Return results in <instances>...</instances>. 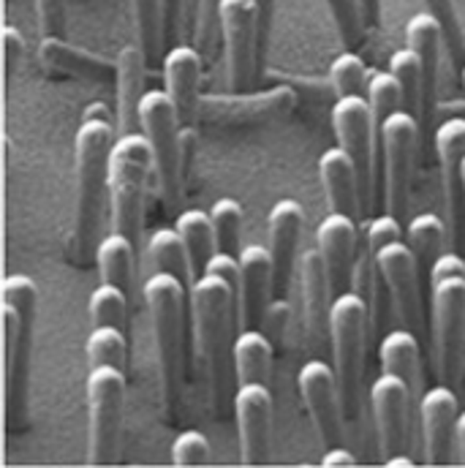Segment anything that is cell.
I'll use <instances>...</instances> for the list:
<instances>
[{
	"label": "cell",
	"instance_id": "obj_1",
	"mask_svg": "<svg viewBox=\"0 0 465 468\" xmlns=\"http://www.w3.org/2000/svg\"><path fill=\"white\" fill-rule=\"evenodd\" d=\"M115 128L104 117H82L74 139V161H77V202H74V234H71V256L74 261H85L93 250L104 194L110 191V153L115 144Z\"/></svg>",
	"mask_w": 465,
	"mask_h": 468
},
{
	"label": "cell",
	"instance_id": "obj_2",
	"mask_svg": "<svg viewBox=\"0 0 465 468\" xmlns=\"http://www.w3.org/2000/svg\"><path fill=\"white\" fill-rule=\"evenodd\" d=\"M38 289L36 281L14 272L3 281V335H5V400L8 422L19 428L27 422V370L36 327Z\"/></svg>",
	"mask_w": 465,
	"mask_h": 468
},
{
	"label": "cell",
	"instance_id": "obj_3",
	"mask_svg": "<svg viewBox=\"0 0 465 468\" xmlns=\"http://www.w3.org/2000/svg\"><path fill=\"white\" fill-rule=\"evenodd\" d=\"M144 305L150 314V330L158 349L161 370V400L166 417H174L180 400V373H183V311L188 289L172 272H150L144 286Z\"/></svg>",
	"mask_w": 465,
	"mask_h": 468
},
{
	"label": "cell",
	"instance_id": "obj_4",
	"mask_svg": "<svg viewBox=\"0 0 465 468\" xmlns=\"http://www.w3.org/2000/svg\"><path fill=\"white\" fill-rule=\"evenodd\" d=\"M153 172V147L144 131L117 133L110 153V216L112 229L128 234L133 242L142 232L144 191Z\"/></svg>",
	"mask_w": 465,
	"mask_h": 468
},
{
	"label": "cell",
	"instance_id": "obj_5",
	"mask_svg": "<svg viewBox=\"0 0 465 468\" xmlns=\"http://www.w3.org/2000/svg\"><path fill=\"white\" fill-rule=\"evenodd\" d=\"M370 330L367 303L356 292H343L333 297L330 311V344L333 365L341 384L343 417L351 425L359 420V392H362V367H365V341Z\"/></svg>",
	"mask_w": 465,
	"mask_h": 468
},
{
	"label": "cell",
	"instance_id": "obj_6",
	"mask_svg": "<svg viewBox=\"0 0 465 468\" xmlns=\"http://www.w3.org/2000/svg\"><path fill=\"white\" fill-rule=\"evenodd\" d=\"M139 128L153 147V172L158 180L166 210L180 205L183 166H185V131L166 90H147L139 104Z\"/></svg>",
	"mask_w": 465,
	"mask_h": 468
},
{
	"label": "cell",
	"instance_id": "obj_7",
	"mask_svg": "<svg viewBox=\"0 0 465 468\" xmlns=\"http://www.w3.org/2000/svg\"><path fill=\"white\" fill-rule=\"evenodd\" d=\"M234 289L229 281L199 272L188 283V308H191V333L194 356L207 381L218 384L221 378V354L229 333V316L234 305Z\"/></svg>",
	"mask_w": 465,
	"mask_h": 468
},
{
	"label": "cell",
	"instance_id": "obj_8",
	"mask_svg": "<svg viewBox=\"0 0 465 468\" xmlns=\"http://www.w3.org/2000/svg\"><path fill=\"white\" fill-rule=\"evenodd\" d=\"M422 122L408 110L386 115L378 125L381 144V175H384V207L392 216H403L411 197L414 155L419 144Z\"/></svg>",
	"mask_w": 465,
	"mask_h": 468
},
{
	"label": "cell",
	"instance_id": "obj_9",
	"mask_svg": "<svg viewBox=\"0 0 465 468\" xmlns=\"http://www.w3.org/2000/svg\"><path fill=\"white\" fill-rule=\"evenodd\" d=\"M125 403V370L115 365H90L88 373V411H90V450L93 466L117 461V441Z\"/></svg>",
	"mask_w": 465,
	"mask_h": 468
},
{
	"label": "cell",
	"instance_id": "obj_10",
	"mask_svg": "<svg viewBox=\"0 0 465 468\" xmlns=\"http://www.w3.org/2000/svg\"><path fill=\"white\" fill-rule=\"evenodd\" d=\"M433 356L444 384L460 378L465 351V275L430 283Z\"/></svg>",
	"mask_w": 465,
	"mask_h": 468
},
{
	"label": "cell",
	"instance_id": "obj_11",
	"mask_svg": "<svg viewBox=\"0 0 465 468\" xmlns=\"http://www.w3.org/2000/svg\"><path fill=\"white\" fill-rule=\"evenodd\" d=\"M333 128L338 144L349 153L356 166L362 205H367L373 191V161H375V142H378V122L367 96L365 93L341 96L333 107Z\"/></svg>",
	"mask_w": 465,
	"mask_h": 468
},
{
	"label": "cell",
	"instance_id": "obj_12",
	"mask_svg": "<svg viewBox=\"0 0 465 468\" xmlns=\"http://www.w3.org/2000/svg\"><path fill=\"white\" fill-rule=\"evenodd\" d=\"M297 387L322 447H338L343 441V400L335 365L324 362L322 356L308 359L297 373Z\"/></svg>",
	"mask_w": 465,
	"mask_h": 468
},
{
	"label": "cell",
	"instance_id": "obj_13",
	"mask_svg": "<svg viewBox=\"0 0 465 468\" xmlns=\"http://www.w3.org/2000/svg\"><path fill=\"white\" fill-rule=\"evenodd\" d=\"M297 104V93L289 85L269 88L261 93H239L229 96H202L196 120L210 125H250V122H269L275 117L289 115Z\"/></svg>",
	"mask_w": 465,
	"mask_h": 468
},
{
	"label": "cell",
	"instance_id": "obj_14",
	"mask_svg": "<svg viewBox=\"0 0 465 468\" xmlns=\"http://www.w3.org/2000/svg\"><path fill=\"white\" fill-rule=\"evenodd\" d=\"M436 155L441 164V180H444V199H447V224L449 239L455 250L465 253V120L449 117L433 131Z\"/></svg>",
	"mask_w": 465,
	"mask_h": 468
},
{
	"label": "cell",
	"instance_id": "obj_15",
	"mask_svg": "<svg viewBox=\"0 0 465 468\" xmlns=\"http://www.w3.org/2000/svg\"><path fill=\"white\" fill-rule=\"evenodd\" d=\"M406 229L400 227V218L392 213L370 218L359 229V250L351 278V292H356L370 311V333L381 324V270H378V250L389 239H400Z\"/></svg>",
	"mask_w": 465,
	"mask_h": 468
},
{
	"label": "cell",
	"instance_id": "obj_16",
	"mask_svg": "<svg viewBox=\"0 0 465 468\" xmlns=\"http://www.w3.org/2000/svg\"><path fill=\"white\" fill-rule=\"evenodd\" d=\"M300 272V303H302V330H305V346L313 356H322L327 349L330 335V278L319 248L302 250L297 261Z\"/></svg>",
	"mask_w": 465,
	"mask_h": 468
},
{
	"label": "cell",
	"instance_id": "obj_17",
	"mask_svg": "<svg viewBox=\"0 0 465 468\" xmlns=\"http://www.w3.org/2000/svg\"><path fill=\"white\" fill-rule=\"evenodd\" d=\"M234 420L239 436V461L261 466L269 458L272 433V395L261 381H242L234 392Z\"/></svg>",
	"mask_w": 465,
	"mask_h": 468
},
{
	"label": "cell",
	"instance_id": "obj_18",
	"mask_svg": "<svg viewBox=\"0 0 465 468\" xmlns=\"http://www.w3.org/2000/svg\"><path fill=\"white\" fill-rule=\"evenodd\" d=\"M218 22L224 33L229 90H245L256 71V11L253 0H221Z\"/></svg>",
	"mask_w": 465,
	"mask_h": 468
},
{
	"label": "cell",
	"instance_id": "obj_19",
	"mask_svg": "<svg viewBox=\"0 0 465 468\" xmlns=\"http://www.w3.org/2000/svg\"><path fill=\"white\" fill-rule=\"evenodd\" d=\"M378 270L384 278V286L389 292V300L395 305V314L400 316L403 327L419 330L422 327V305H419V261L408 242L389 239L378 250Z\"/></svg>",
	"mask_w": 465,
	"mask_h": 468
},
{
	"label": "cell",
	"instance_id": "obj_20",
	"mask_svg": "<svg viewBox=\"0 0 465 468\" xmlns=\"http://www.w3.org/2000/svg\"><path fill=\"white\" fill-rule=\"evenodd\" d=\"M305 224L302 205L297 199H278L269 210L267 229H269V259H272V297L280 303L289 292L294 264L300 261L297 245Z\"/></svg>",
	"mask_w": 465,
	"mask_h": 468
},
{
	"label": "cell",
	"instance_id": "obj_21",
	"mask_svg": "<svg viewBox=\"0 0 465 468\" xmlns=\"http://www.w3.org/2000/svg\"><path fill=\"white\" fill-rule=\"evenodd\" d=\"M411 387L395 373H381L370 384V409L375 420L378 447L384 461L397 455L406 444V417L411 403Z\"/></svg>",
	"mask_w": 465,
	"mask_h": 468
},
{
	"label": "cell",
	"instance_id": "obj_22",
	"mask_svg": "<svg viewBox=\"0 0 465 468\" xmlns=\"http://www.w3.org/2000/svg\"><path fill=\"white\" fill-rule=\"evenodd\" d=\"M425 461L430 466H444L455 461V431H458V395L449 384L430 387L419 400Z\"/></svg>",
	"mask_w": 465,
	"mask_h": 468
},
{
	"label": "cell",
	"instance_id": "obj_23",
	"mask_svg": "<svg viewBox=\"0 0 465 468\" xmlns=\"http://www.w3.org/2000/svg\"><path fill=\"white\" fill-rule=\"evenodd\" d=\"M316 248L322 250L333 294L349 292L359 250V229L354 224V216L341 210L324 216L316 227Z\"/></svg>",
	"mask_w": 465,
	"mask_h": 468
},
{
	"label": "cell",
	"instance_id": "obj_24",
	"mask_svg": "<svg viewBox=\"0 0 465 468\" xmlns=\"http://www.w3.org/2000/svg\"><path fill=\"white\" fill-rule=\"evenodd\" d=\"M272 294V259L269 248L264 245H245L239 250V283H237V311H239V330L256 327Z\"/></svg>",
	"mask_w": 465,
	"mask_h": 468
},
{
	"label": "cell",
	"instance_id": "obj_25",
	"mask_svg": "<svg viewBox=\"0 0 465 468\" xmlns=\"http://www.w3.org/2000/svg\"><path fill=\"white\" fill-rule=\"evenodd\" d=\"M164 82L166 93L177 110L183 131L191 128L199 110V82H202V52L188 44H174L164 55Z\"/></svg>",
	"mask_w": 465,
	"mask_h": 468
},
{
	"label": "cell",
	"instance_id": "obj_26",
	"mask_svg": "<svg viewBox=\"0 0 465 468\" xmlns=\"http://www.w3.org/2000/svg\"><path fill=\"white\" fill-rule=\"evenodd\" d=\"M147 52L139 41L125 44L117 55V131L128 133L139 125V104L144 96Z\"/></svg>",
	"mask_w": 465,
	"mask_h": 468
},
{
	"label": "cell",
	"instance_id": "obj_27",
	"mask_svg": "<svg viewBox=\"0 0 465 468\" xmlns=\"http://www.w3.org/2000/svg\"><path fill=\"white\" fill-rule=\"evenodd\" d=\"M38 55L55 71L85 77V80H99V82H110V80L117 82V63L63 41V36H41Z\"/></svg>",
	"mask_w": 465,
	"mask_h": 468
},
{
	"label": "cell",
	"instance_id": "obj_28",
	"mask_svg": "<svg viewBox=\"0 0 465 468\" xmlns=\"http://www.w3.org/2000/svg\"><path fill=\"white\" fill-rule=\"evenodd\" d=\"M319 177L324 186V197L333 210L356 216L362 207V194H359V175L351 161V155L338 144L327 147L319 158Z\"/></svg>",
	"mask_w": 465,
	"mask_h": 468
},
{
	"label": "cell",
	"instance_id": "obj_29",
	"mask_svg": "<svg viewBox=\"0 0 465 468\" xmlns=\"http://www.w3.org/2000/svg\"><path fill=\"white\" fill-rule=\"evenodd\" d=\"M406 47H411L425 69V88H428V112L433 117L436 107V88H439V63L441 49L447 47L444 27L430 11H419L406 22Z\"/></svg>",
	"mask_w": 465,
	"mask_h": 468
},
{
	"label": "cell",
	"instance_id": "obj_30",
	"mask_svg": "<svg viewBox=\"0 0 465 468\" xmlns=\"http://www.w3.org/2000/svg\"><path fill=\"white\" fill-rule=\"evenodd\" d=\"M232 362L237 381H261L267 384L272 373V344L256 327H242L232 341Z\"/></svg>",
	"mask_w": 465,
	"mask_h": 468
},
{
	"label": "cell",
	"instance_id": "obj_31",
	"mask_svg": "<svg viewBox=\"0 0 465 468\" xmlns=\"http://www.w3.org/2000/svg\"><path fill=\"white\" fill-rule=\"evenodd\" d=\"M389 71L397 77L400 90H403V110H408L422 125L430 122L428 112V88H425V69L419 55L411 47H403L392 52L389 58Z\"/></svg>",
	"mask_w": 465,
	"mask_h": 468
},
{
	"label": "cell",
	"instance_id": "obj_32",
	"mask_svg": "<svg viewBox=\"0 0 465 468\" xmlns=\"http://www.w3.org/2000/svg\"><path fill=\"white\" fill-rule=\"evenodd\" d=\"M133 248H136V242L117 229L99 239L96 264H99L104 283H115L120 289L131 292V286H133Z\"/></svg>",
	"mask_w": 465,
	"mask_h": 468
},
{
	"label": "cell",
	"instance_id": "obj_33",
	"mask_svg": "<svg viewBox=\"0 0 465 468\" xmlns=\"http://www.w3.org/2000/svg\"><path fill=\"white\" fill-rule=\"evenodd\" d=\"M378 356H381V373L400 376L403 381H408V387L414 392L417 373H419V341H417V333L408 330V327L389 330L381 338Z\"/></svg>",
	"mask_w": 465,
	"mask_h": 468
},
{
	"label": "cell",
	"instance_id": "obj_34",
	"mask_svg": "<svg viewBox=\"0 0 465 468\" xmlns=\"http://www.w3.org/2000/svg\"><path fill=\"white\" fill-rule=\"evenodd\" d=\"M147 261L153 264V270L161 272H172L177 275L183 283H191L194 275V264H191V253L185 239L180 237L177 229H155L147 239Z\"/></svg>",
	"mask_w": 465,
	"mask_h": 468
},
{
	"label": "cell",
	"instance_id": "obj_35",
	"mask_svg": "<svg viewBox=\"0 0 465 468\" xmlns=\"http://www.w3.org/2000/svg\"><path fill=\"white\" fill-rule=\"evenodd\" d=\"M449 234V224L444 218H439L436 213H419L408 221L406 227V242L414 250L419 270L433 267V261L439 259V253H444V242Z\"/></svg>",
	"mask_w": 465,
	"mask_h": 468
},
{
	"label": "cell",
	"instance_id": "obj_36",
	"mask_svg": "<svg viewBox=\"0 0 465 468\" xmlns=\"http://www.w3.org/2000/svg\"><path fill=\"white\" fill-rule=\"evenodd\" d=\"M174 229L180 232V237H183L185 245H188L191 264H194V275L202 272L205 264H207V259H210L213 250H216V229H213L210 213L196 210V207H188V210H183V213L177 216Z\"/></svg>",
	"mask_w": 465,
	"mask_h": 468
},
{
	"label": "cell",
	"instance_id": "obj_37",
	"mask_svg": "<svg viewBox=\"0 0 465 468\" xmlns=\"http://www.w3.org/2000/svg\"><path fill=\"white\" fill-rule=\"evenodd\" d=\"M85 354L90 365H115L125 370L128 365V344H125V330L112 324H96L85 341Z\"/></svg>",
	"mask_w": 465,
	"mask_h": 468
},
{
	"label": "cell",
	"instance_id": "obj_38",
	"mask_svg": "<svg viewBox=\"0 0 465 468\" xmlns=\"http://www.w3.org/2000/svg\"><path fill=\"white\" fill-rule=\"evenodd\" d=\"M136 41L147 52V58H155L164 47V11L161 0H128Z\"/></svg>",
	"mask_w": 465,
	"mask_h": 468
},
{
	"label": "cell",
	"instance_id": "obj_39",
	"mask_svg": "<svg viewBox=\"0 0 465 468\" xmlns=\"http://www.w3.org/2000/svg\"><path fill=\"white\" fill-rule=\"evenodd\" d=\"M88 314L93 319V327L96 324H112V327L125 330V324H128V292L115 286V283L101 281V286L88 300Z\"/></svg>",
	"mask_w": 465,
	"mask_h": 468
},
{
	"label": "cell",
	"instance_id": "obj_40",
	"mask_svg": "<svg viewBox=\"0 0 465 468\" xmlns=\"http://www.w3.org/2000/svg\"><path fill=\"white\" fill-rule=\"evenodd\" d=\"M213 229H216V248L239 253V232H242V205L232 197H221L210 207Z\"/></svg>",
	"mask_w": 465,
	"mask_h": 468
},
{
	"label": "cell",
	"instance_id": "obj_41",
	"mask_svg": "<svg viewBox=\"0 0 465 468\" xmlns=\"http://www.w3.org/2000/svg\"><path fill=\"white\" fill-rule=\"evenodd\" d=\"M365 96H367V101L373 107V115H375L378 125H381V120L386 115L403 110V90H400L397 77L389 69L386 71H370Z\"/></svg>",
	"mask_w": 465,
	"mask_h": 468
},
{
	"label": "cell",
	"instance_id": "obj_42",
	"mask_svg": "<svg viewBox=\"0 0 465 468\" xmlns=\"http://www.w3.org/2000/svg\"><path fill=\"white\" fill-rule=\"evenodd\" d=\"M367 77H370V71H367L365 60L359 55H354L351 49L338 55L333 60V66H330V85L338 93V99L341 96H354V93H365Z\"/></svg>",
	"mask_w": 465,
	"mask_h": 468
},
{
	"label": "cell",
	"instance_id": "obj_43",
	"mask_svg": "<svg viewBox=\"0 0 465 468\" xmlns=\"http://www.w3.org/2000/svg\"><path fill=\"white\" fill-rule=\"evenodd\" d=\"M428 5V11L441 22L444 27V38H447V49L452 52V58L458 60L465 52V25H460L455 0H422Z\"/></svg>",
	"mask_w": 465,
	"mask_h": 468
},
{
	"label": "cell",
	"instance_id": "obj_44",
	"mask_svg": "<svg viewBox=\"0 0 465 468\" xmlns=\"http://www.w3.org/2000/svg\"><path fill=\"white\" fill-rule=\"evenodd\" d=\"M172 463L174 466H205L210 463V441L199 431H183L172 441Z\"/></svg>",
	"mask_w": 465,
	"mask_h": 468
},
{
	"label": "cell",
	"instance_id": "obj_45",
	"mask_svg": "<svg viewBox=\"0 0 465 468\" xmlns=\"http://www.w3.org/2000/svg\"><path fill=\"white\" fill-rule=\"evenodd\" d=\"M327 5H330V14H333V19H335L338 33H341V41H343L349 49L359 47L362 30H365L362 14H359V0H327Z\"/></svg>",
	"mask_w": 465,
	"mask_h": 468
},
{
	"label": "cell",
	"instance_id": "obj_46",
	"mask_svg": "<svg viewBox=\"0 0 465 468\" xmlns=\"http://www.w3.org/2000/svg\"><path fill=\"white\" fill-rule=\"evenodd\" d=\"M41 36H63L66 30V0H36Z\"/></svg>",
	"mask_w": 465,
	"mask_h": 468
},
{
	"label": "cell",
	"instance_id": "obj_47",
	"mask_svg": "<svg viewBox=\"0 0 465 468\" xmlns=\"http://www.w3.org/2000/svg\"><path fill=\"white\" fill-rule=\"evenodd\" d=\"M253 11H256V69H259V66L264 63L267 44H269L275 0H253Z\"/></svg>",
	"mask_w": 465,
	"mask_h": 468
},
{
	"label": "cell",
	"instance_id": "obj_48",
	"mask_svg": "<svg viewBox=\"0 0 465 468\" xmlns=\"http://www.w3.org/2000/svg\"><path fill=\"white\" fill-rule=\"evenodd\" d=\"M218 3L221 0H199V14H196V38H199V49L207 52L213 44V33L216 27H221L218 22Z\"/></svg>",
	"mask_w": 465,
	"mask_h": 468
},
{
	"label": "cell",
	"instance_id": "obj_49",
	"mask_svg": "<svg viewBox=\"0 0 465 468\" xmlns=\"http://www.w3.org/2000/svg\"><path fill=\"white\" fill-rule=\"evenodd\" d=\"M202 272H213V275L229 281L237 289V283H239V253H229V250H218L216 248Z\"/></svg>",
	"mask_w": 465,
	"mask_h": 468
},
{
	"label": "cell",
	"instance_id": "obj_50",
	"mask_svg": "<svg viewBox=\"0 0 465 468\" xmlns=\"http://www.w3.org/2000/svg\"><path fill=\"white\" fill-rule=\"evenodd\" d=\"M455 275H465V256L460 250H444L439 253V259L430 267V283L444 281V278H455Z\"/></svg>",
	"mask_w": 465,
	"mask_h": 468
},
{
	"label": "cell",
	"instance_id": "obj_51",
	"mask_svg": "<svg viewBox=\"0 0 465 468\" xmlns=\"http://www.w3.org/2000/svg\"><path fill=\"white\" fill-rule=\"evenodd\" d=\"M22 52H25V38H22V33L14 27V25H5L3 27V55H5V77H11V71H14V63L22 58Z\"/></svg>",
	"mask_w": 465,
	"mask_h": 468
},
{
	"label": "cell",
	"instance_id": "obj_52",
	"mask_svg": "<svg viewBox=\"0 0 465 468\" xmlns=\"http://www.w3.org/2000/svg\"><path fill=\"white\" fill-rule=\"evenodd\" d=\"M161 11H164V41H169L180 27L183 0H161Z\"/></svg>",
	"mask_w": 465,
	"mask_h": 468
},
{
	"label": "cell",
	"instance_id": "obj_53",
	"mask_svg": "<svg viewBox=\"0 0 465 468\" xmlns=\"http://www.w3.org/2000/svg\"><path fill=\"white\" fill-rule=\"evenodd\" d=\"M356 463V458L351 455L349 450L343 447V444H338V447H327L324 450V455H322V466H354Z\"/></svg>",
	"mask_w": 465,
	"mask_h": 468
},
{
	"label": "cell",
	"instance_id": "obj_54",
	"mask_svg": "<svg viewBox=\"0 0 465 468\" xmlns=\"http://www.w3.org/2000/svg\"><path fill=\"white\" fill-rule=\"evenodd\" d=\"M359 14H362V25L367 30H375L381 19V0H359Z\"/></svg>",
	"mask_w": 465,
	"mask_h": 468
},
{
	"label": "cell",
	"instance_id": "obj_55",
	"mask_svg": "<svg viewBox=\"0 0 465 468\" xmlns=\"http://www.w3.org/2000/svg\"><path fill=\"white\" fill-rule=\"evenodd\" d=\"M455 461L465 466V411L458 417V431H455Z\"/></svg>",
	"mask_w": 465,
	"mask_h": 468
},
{
	"label": "cell",
	"instance_id": "obj_56",
	"mask_svg": "<svg viewBox=\"0 0 465 468\" xmlns=\"http://www.w3.org/2000/svg\"><path fill=\"white\" fill-rule=\"evenodd\" d=\"M82 117H104V120H110V110L104 107V104H93V107H88Z\"/></svg>",
	"mask_w": 465,
	"mask_h": 468
},
{
	"label": "cell",
	"instance_id": "obj_57",
	"mask_svg": "<svg viewBox=\"0 0 465 468\" xmlns=\"http://www.w3.org/2000/svg\"><path fill=\"white\" fill-rule=\"evenodd\" d=\"M384 463H386V466H414V461H411L408 455H392V458H386Z\"/></svg>",
	"mask_w": 465,
	"mask_h": 468
},
{
	"label": "cell",
	"instance_id": "obj_58",
	"mask_svg": "<svg viewBox=\"0 0 465 468\" xmlns=\"http://www.w3.org/2000/svg\"><path fill=\"white\" fill-rule=\"evenodd\" d=\"M463 180H465V158H463Z\"/></svg>",
	"mask_w": 465,
	"mask_h": 468
},
{
	"label": "cell",
	"instance_id": "obj_59",
	"mask_svg": "<svg viewBox=\"0 0 465 468\" xmlns=\"http://www.w3.org/2000/svg\"><path fill=\"white\" fill-rule=\"evenodd\" d=\"M463 88H465V66H463Z\"/></svg>",
	"mask_w": 465,
	"mask_h": 468
}]
</instances>
